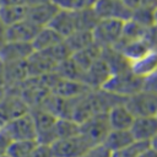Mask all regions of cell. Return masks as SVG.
<instances>
[{"label":"cell","mask_w":157,"mask_h":157,"mask_svg":"<svg viewBox=\"0 0 157 157\" xmlns=\"http://www.w3.org/2000/svg\"><path fill=\"white\" fill-rule=\"evenodd\" d=\"M144 81L145 80L132 75L130 70H126L123 72L113 74L109 77V80L104 83L102 90L119 98L125 99L135 94L136 92L141 91L144 88Z\"/></svg>","instance_id":"cell-1"},{"label":"cell","mask_w":157,"mask_h":157,"mask_svg":"<svg viewBox=\"0 0 157 157\" xmlns=\"http://www.w3.org/2000/svg\"><path fill=\"white\" fill-rule=\"evenodd\" d=\"M123 26H124V21L113 20V18L99 20L92 29L93 44H96L102 50L108 48H114L121 38Z\"/></svg>","instance_id":"cell-2"},{"label":"cell","mask_w":157,"mask_h":157,"mask_svg":"<svg viewBox=\"0 0 157 157\" xmlns=\"http://www.w3.org/2000/svg\"><path fill=\"white\" fill-rule=\"evenodd\" d=\"M124 104L134 115V118L157 115V94L144 88L135 94L125 98Z\"/></svg>","instance_id":"cell-3"},{"label":"cell","mask_w":157,"mask_h":157,"mask_svg":"<svg viewBox=\"0 0 157 157\" xmlns=\"http://www.w3.org/2000/svg\"><path fill=\"white\" fill-rule=\"evenodd\" d=\"M1 130L7 135V137L11 141L37 140L34 119L31 112L7 121L1 126Z\"/></svg>","instance_id":"cell-4"},{"label":"cell","mask_w":157,"mask_h":157,"mask_svg":"<svg viewBox=\"0 0 157 157\" xmlns=\"http://www.w3.org/2000/svg\"><path fill=\"white\" fill-rule=\"evenodd\" d=\"M109 131L110 128L107 120V114L91 117L78 124V132L91 144V146L102 145Z\"/></svg>","instance_id":"cell-5"},{"label":"cell","mask_w":157,"mask_h":157,"mask_svg":"<svg viewBox=\"0 0 157 157\" xmlns=\"http://www.w3.org/2000/svg\"><path fill=\"white\" fill-rule=\"evenodd\" d=\"M49 146L53 157H80L92 147L80 132L74 136L59 139Z\"/></svg>","instance_id":"cell-6"},{"label":"cell","mask_w":157,"mask_h":157,"mask_svg":"<svg viewBox=\"0 0 157 157\" xmlns=\"http://www.w3.org/2000/svg\"><path fill=\"white\" fill-rule=\"evenodd\" d=\"M136 4L128 1H98L94 2L93 10L99 20L113 18L125 22L131 18Z\"/></svg>","instance_id":"cell-7"},{"label":"cell","mask_w":157,"mask_h":157,"mask_svg":"<svg viewBox=\"0 0 157 157\" xmlns=\"http://www.w3.org/2000/svg\"><path fill=\"white\" fill-rule=\"evenodd\" d=\"M59 11V6L54 1H34L28 4V12L26 20L37 28L49 26L53 17Z\"/></svg>","instance_id":"cell-8"},{"label":"cell","mask_w":157,"mask_h":157,"mask_svg":"<svg viewBox=\"0 0 157 157\" xmlns=\"http://www.w3.org/2000/svg\"><path fill=\"white\" fill-rule=\"evenodd\" d=\"M38 31L39 28H37L29 21L22 20L5 28V40L10 43H29L31 44Z\"/></svg>","instance_id":"cell-9"},{"label":"cell","mask_w":157,"mask_h":157,"mask_svg":"<svg viewBox=\"0 0 157 157\" xmlns=\"http://www.w3.org/2000/svg\"><path fill=\"white\" fill-rule=\"evenodd\" d=\"M28 4L25 1H5L0 2V22L6 28L13 23L26 20Z\"/></svg>","instance_id":"cell-10"},{"label":"cell","mask_w":157,"mask_h":157,"mask_svg":"<svg viewBox=\"0 0 157 157\" xmlns=\"http://www.w3.org/2000/svg\"><path fill=\"white\" fill-rule=\"evenodd\" d=\"M32 44L29 43H10L5 44L0 49V61L2 64H12L26 61L33 53Z\"/></svg>","instance_id":"cell-11"},{"label":"cell","mask_w":157,"mask_h":157,"mask_svg":"<svg viewBox=\"0 0 157 157\" xmlns=\"http://www.w3.org/2000/svg\"><path fill=\"white\" fill-rule=\"evenodd\" d=\"M48 27L54 29L63 39H65L77 31L76 13L59 7V11L53 17Z\"/></svg>","instance_id":"cell-12"},{"label":"cell","mask_w":157,"mask_h":157,"mask_svg":"<svg viewBox=\"0 0 157 157\" xmlns=\"http://www.w3.org/2000/svg\"><path fill=\"white\" fill-rule=\"evenodd\" d=\"M130 132L135 141L150 144V141L157 135V118L156 117L135 118L130 128Z\"/></svg>","instance_id":"cell-13"},{"label":"cell","mask_w":157,"mask_h":157,"mask_svg":"<svg viewBox=\"0 0 157 157\" xmlns=\"http://www.w3.org/2000/svg\"><path fill=\"white\" fill-rule=\"evenodd\" d=\"M134 119V115L125 107L124 102L114 105L107 113V120L110 130H130Z\"/></svg>","instance_id":"cell-14"},{"label":"cell","mask_w":157,"mask_h":157,"mask_svg":"<svg viewBox=\"0 0 157 157\" xmlns=\"http://www.w3.org/2000/svg\"><path fill=\"white\" fill-rule=\"evenodd\" d=\"M130 71L132 75L145 80L157 72V50L151 49L141 58L130 63Z\"/></svg>","instance_id":"cell-15"},{"label":"cell","mask_w":157,"mask_h":157,"mask_svg":"<svg viewBox=\"0 0 157 157\" xmlns=\"http://www.w3.org/2000/svg\"><path fill=\"white\" fill-rule=\"evenodd\" d=\"M64 39L50 27H43L39 28V31L37 32L34 39L32 40V48L34 52H44L48 50L55 45H58L59 43H61Z\"/></svg>","instance_id":"cell-16"},{"label":"cell","mask_w":157,"mask_h":157,"mask_svg":"<svg viewBox=\"0 0 157 157\" xmlns=\"http://www.w3.org/2000/svg\"><path fill=\"white\" fill-rule=\"evenodd\" d=\"M135 140L130 130H110L102 145H104L110 152H114L130 145Z\"/></svg>","instance_id":"cell-17"},{"label":"cell","mask_w":157,"mask_h":157,"mask_svg":"<svg viewBox=\"0 0 157 157\" xmlns=\"http://www.w3.org/2000/svg\"><path fill=\"white\" fill-rule=\"evenodd\" d=\"M65 44L67 45L69 50L71 52V55L76 52H80L90 45L93 44V37L92 31H76L70 37L64 39Z\"/></svg>","instance_id":"cell-18"},{"label":"cell","mask_w":157,"mask_h":157,"mask_svg":"<svg viewBox=\"0 0 157 157\" xmlns=\"http://www.w3.org/2000/svg\"><path fill=\"white\" fill-rule=\"evenodd\" d=\"M37 140H20L11 141L7 147L6 155L9 157H29L34 147L37 146Z\"/></svg>","instance_id":"cell-19"},{"label":"cell","mask_w":157,"mask_h":157,"mask_svg":"<svg viewBox=\"0 0 157 157\" xmlns=\"http://www.w3.org/2000/svg\"><path fill=\"white\" fill-rule=\"evenodd\" d=\"M148 146H150V144L134 141L130 145H128L118 151L112 152V157H139Z\"/></svg>","instance_id":"cell-20"},{"label":"cell","mask_w":157,"mask_h":157,"mask_svg":"<svg viewBox=\"0 0 157 157\" xmlns=\"http://www.w3.org/2000/svg\"><path fill=\"white\" fill-rule=\"evenodd\" d=\"M80 157H112V152L104 145H96L90 147Z\"/></svg>","instance_id":"cell-21"},{"label":"cell","mask_w":157,"mask_h":157,"mask_svg":"<svg viewBox=\"0 0 157 157\" xmlns=\"http://www.w3.org/2000/svg\"><path fill=\"white\" fill-rule=\"evenodd\" d=\"M29 157H53L50 146L38 142L37 146L34 147V150L32 151V153L29 155Z\"/></svg>","instance_id":"cell-22"},{"label":"cell","mask_w":157,"mask_h":157,"mask_svg":"<svg viewBox=\"0 0 157 157\" xmlns=\"http://www.w3.org/2000/svg\"><path fill=\"white\" fill-rule=\"evenodd\" d=\"M144 90L157 94V72H155L150 77L145 78V81H144Z\"/></svg>","instance_id":"cell-23"},{"label":"cell","mask_w":157,"mask_h":157,"mask_svg":"<svg viewBox=\"0 0 157 157\" xmlns=\"http://www.w3.org/2000/svg\"><path fill=\"white\" fill-rule=\"evenodd\" d=\"M10 144H11V140H10V139L7 137V135L0 129V156L6 153L7 147H9Z\"/></svg>","instance_id":"cell-24"},{"label":"cell","mask_w":157,"mask_h":157,"mask_svg":"<svg viewBox=\"0 0 157 157\" xmlns=\"http://www.w3.org/2000/svg\"><path fill=\"white\" fill-rule=\"evenodd\" d=\"M139 157H157V152H156V151H153V150L148 146V147H147V148H146V150H145V151H144Z\"/></svg>","instance_id":"cell-25"},{"label":"cell","mask_w":157,"mask_h":157,"mask_svg":"<svg viewBox=\"0 0 157 157\" xmlns=\"http://www.w3.org/2000/svg\"><path fill=\"white\" fill-rule=\"evenodd\" d=\"M0 86H4V64L1 61H0Z\"/></svg>","instance_id":"cell-26"},{"label":"cell","mask_w":157,"mask_h":157,"mask_svg":"<svg viewBox=\"0 0 157 157\" xmlns=\"http://www.w3.org/2000/svg\"><path fill=\"white\" fill-rule=\"evenodd\" d=\"M150 147L153 150V151H156L157 152V135L150 141Z\"/></svg>","instance_id":"cell-27"},{"label":"cell","mask_w":157,"mask_h":157,"mask_svg":"<svg viewBox=\"0 0 157 157\" xmlns=\"http://www.w3.org/2000/svg\"><path fill=\"white\" fill-rule=\"evenodd\" d=\"M5 93H6V88L4 86H0V99L5 96Z\"/></svg>","instance_id":"cell-28"},{"label":"cell","mask_w":157,"mask_h":157,"mask_svg":"<svg viewBox=\"0 0 157 157\" xmlns=\"http://www.w3.org/2000/svg\"><path fill=\"white\" fill-rule=\"evenodd\" d=\"M0 157H9V156H7V155H6V153H5V155H1V156H0Z\"/></svg>","instance_id":"cell-29"},{"label":"cell","mask_w":157,"mask_h":157,"mask_svg":"<svg viewBox=\"0 0 157 157\" xmlns=\"http://www.w3.org/2000/svg\"><path fill=\"white\" fill-rule=\"evenodd\" d=\"M0 129H1V125H0Z\"/></svg>","instance_id":"cell-30"},{"label":"cell","mask_w":157,"mask_h":157,"mask_svg":"<svg viewBox=\"0 0 157 157\" xmlns=\"http://www.w3.org/2000/svg\"><path fill=\"white\" fill-rule=\"evenodd\" d=\"M156 118H157V115H156Z\"/></svg>","instance_id":"cell-31"}]
</instances>
